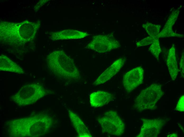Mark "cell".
<instances>
[{"label":"cell","instance_id":"cell-1","mask_svg":"<svg viewBox=\"0 0 184 137\" xmlns=\"http://www.w3.org/2000/svg\"><path fill=\"white\" fill-rule=\"evenodd\" d=\"M52 121V118L47 114H41L13 121L10 130L14 136H38L48 132Z\"/></svg>","mask_w":184,"mask_h":137},{"label":"cell","instance_id":"cell-2","mask_svg":"<svg viewBox=\"0 0 184 137\" xmlns=\"http://www.w3.org/2000/svg\"><path fill=\"white\" fill-rule=\"evenodd\" d=\"M49 70L58 77L66 80H77L81 78L80 72L73 59L62 50H55L46 57Z\"/></svg>","mask_w":184,"mask_h":137},{"label":"cell","instance_id":"cell-3","mask_svg":"<svg viewBox=\"0 0 184 137\" xmlns=\"http://www.w3.org/2000/svg\"><path fill=\"white\" fill-rule=\"evenodd\" d=\"M161 85L153 84L142 90L136 98L134 107L140 112L155 108L158 101L164 94Z\"/></svg>","mask_w":184,"mask_h":137},{"label":"cell","instance_id":"cell-4","mask_svg":"<svg viewBox=\"0 0 184 137\" xmlns=\"http://www.w3.org/2000/svg\"><path fill=\"white\" fill-rule=\"evenodd\" d=\"M47 94L41 85L31 84L22 87L12 96V99L19 106H26L35 102Z\"/></svg>","mask_w":184,"mask_h":137},{"label":"cell","instance_id":"cell-5","mask_svg":"<svg viewBox=\"0 0 184 137\" xmlns=\"http://www.w3.org/2000/svg\"><path fill=\"white\" fill-rule=\"evenodd\" d=\"M98 121L101 126L102 133L120 136L124 133V123L115 111L106 112L103 116L98 118Z\"/></svg>","mask_w":184,"mask_h":137},{"label":"cell","instance_id":"cell-6","mask_svg":"<svg viewBox=\"0 0 184 137\" xmlns=\"http://www.w3.org/2000/svg\"><path fill=\"white\" fill-rule=\"evenodd\" d=\"M120 46L119 41L110 34L94 36L86 48L99 53H105Z\"/></svg>","mask_w":184,"mask_h":137},{"label":"cell","instance_id":"cell-7","mask_svg":"<svg viewBox=\"0 0 184 137\" xmlns=\"http://www.w3.org/2000/svg\"><path fill=\"white\" fill-rule=\"evenodd\" d=\"M144 73L142 68L138 67L131 70L124 75L123 84L128 93L132 92L142 83Z\"/></svg>","mask_w":184,"mask_h":137},{"label":"cell","instance_id":"cell-8","mask_svg":"<svg viewBox=\"0 0 184 137\" xmlns=\"http://www.w3.org/2000/svg\"><path fill=\"white\" fill-rule=\"evenodd\" d=\"M143 123L137 137H157L160 134L164 124V120L159 118L153 119H141Z\"/></svg>","mask_w":184,"mask_h":137},{"label":"cell","instance_id":"cell-9","mask_svg":"<svg viewBox=\"0 0 184 137\" xmlns=\"http://www.w3.org/2000/svg\"><path fill=\"white\" fill-rule=\"evenodd\" d=\"M125 60L126 59L123 58L117 59L99 76L93 85L97 86L109 81L120 71Z\"/></svg>","mask_w":184,"mask_h":137},{"label":"cell","instance_id":"cell-10","mask_svg":"<svg viewBox=\"0 0 184 137\" xmlns=\"http://www.w3.org/2000/svg\"><path fill=\"white\" fill-rule=\"evenodd\" d=\"M179 12V11L178 9H175L173 11L168 18L163 29L159 33L158 36L159 38L171 37H184L183 35L174 32L172 29L173 26L177 18Z\"/></svg>","mask_w":184,"mask_h":137},{"label":"cell","instance_id":"cell-11","mask_svg":"<svg viewBox=\"0 0 184 137\" xmlns=\"http://www.w3.org/2000/svg\"><path fill=\"white\" fill-rule=\"evenodd\" d=\"M67 111L72 125L79 137H91L87 127L77 115L70 109Z\"/></svg>","mask_w":184,"mask_h":137},{"label":"cell","instance_id":"cell-12","mask_svg":"<svg viewBox=\"0 0 184 137\" xmlns=\"http://www.w3.org/2000/svg\"><path fill=\"white\" fill-rule=\"evenodd\" d=\"M38 26L34 23L26 21L19 24V35L22 43L30 41L33 38Z\"/></svg>","mask_w":184,"mask_h":137},{"label":"cell","instance_id":"cell-13","mask_svg":"<svg viewBox=\"0 0 184 137\" xmlns=\"http://www.w3.org/2000/svg\"><path fill=\"white\" fill-rule=\"evenodd\" d=\"M113 98V96L110 93L98 91L90 94V102L92 107H97L107 104Z\"/></svg>","mask_w":184,"mask_h":137},{"label":"cell","instance_id":"cell-14","mask_svg":"<svg viewBox=\"0 0 184 137\" xmlns=\"http://www.w3.org/2000/svg\"><path fill=\"white\" fill-rule=\"evenodd\" d=\"M89 35V34L86 32L72 29H68L52 33L51 38L54 40L78 39Z\"/></svg>","mask_w":184,"mask_h":137},{"label":"cell","instance_id":"cell-15","mask_svg":"<svg viewBox=\"0 0 184 137\" xmlns=\"http://www.w3.org/2000/svg\"><path fill=\"white\" fill-rule=\"evenodd\" d=\"M0 70L22 74L24 72L22 68L6 56L0 57Z\"/></svg>","mask_w":184,"mask_h":137},{"label":"cell","instance_id":"cell-16","mask_svg":"<svg viewBox=\"0 0 184 137\" xmlns=\"http://www.w3.org/2000/svg\"><path fill=\"white\" fill-rule=\"evenodd\" d=\"M167 64L169 74L173 81L176 79L178 72L174 45L169 50L166 60Z\"/></svg>","mask_w":184,"mask_h":137},{"label":"cell","instance_id":"cell-17","mask_svg":"<svg viewBox=\"0 0 184 137\" xmlns=\"http://www.w3.org/2000/svg\"><path fill=\"white\" fill-rule=\"evenodd\" d=\"M142 27L150 36L158 37L159 33L160 26L148 22L142 25Z\"/></svg>","mask_w":184,"mask_h":137},{"label":"cell","instance_id":"cell-18","mask_svg":"<svg viewBox=\"0 0 184 137\" xmlns=\"http://www.w3.org/2000/svg\"><path fill=\"white\" fill-rule=\"evenodd\" d=\"M159 38H157L151 44L149 49V51L158 60L159 55L161 52Z\"/></svg>","mask_w":184,"mask_h":137},{"label":"cell","instance_id":"cell-19","mask_svg":"<svg viewBox=\"0 0 184 137\" xmlns=\"http://www.w3.org/2000/svg\"><path fill=\"white\" fill-rule=\"evenodd\" d=\"M158 37L150 36H148L137 42L136 43V46L140 47L150 45L152 44Z\"/></svg>","mask_w":184,"mask_h":137},{"label":"cell","instance_id":"cell-20","mask_svg":"<svg viewBox=\"0 0 184 137\" xmlns=\"http://www.w3.org/2000/svg\"><path fill=\"white\" fill-rule=\"evenodd\" d=\"M175 110L180 112L184 111V95L180 98L175 109Z\"/></svg>","mask_w":184,"mask_h":137},{"label":"cell","instance_id":"cell-21","mask_svg":"<svg viewBox=\"0 0 184 137\" xmlns=\"http://www.w3.org/2000/svg\"><path fill=\"white\" fill-rule=\"evenodd\" d=\"M180 71L181 74V77L184 78V50L181 54V58L180 63Z\"/></svg>","mask_w":184,"mask_h":137},{"label":"cell","instance_id":"cell-22","mask_svg":"<svg viewBox=\"0 0 184 137\" xmlns=\"http://www.w3.org/2000/svg\"><path fill=\"white\" fill-rule=\"evenodd\" d=\"M167 137H178L177 134L176 133H173L167 135Z\"/></svg>","mask_w":184,"mask_h":137}]
</instances>
